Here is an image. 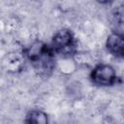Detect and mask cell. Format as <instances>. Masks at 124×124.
<instances>
[{
    "label": "cell",
    "instance_id": "8992f818",
    "mask_svg": "<svg viewBox=\"0 0 124 124\" xmlns=\"http://www.w3.org/2000/svg\"><path fill=\"white\" fill-rule=\"evenodd\" d=\"M25 124H48V115L46 111L39 109V108H33L29 110L24 118Z\"/></svg>",
    "mask_w": 124,
    "mask_h": 124
},
{
    "label": "cell",
    "instance_id": "5b68a950",
    "mask_svg": "<svg viewBox=\"0 0 124 124\" xmlns=\"http://www.w3.org/2000/svg\"><path fill=\"white\" fill-rule=\"evenodd\" d=\"M106 48L115 58H124V33L111 32L106 40Z\"/></svg>",
    "mask_w": 124,
    "mask_h": 124
},
{
    "label": "cell",
    "instance_id": "277c9868",
    "mask_svg": "<svg viewBox=\"0 0 124 124\" xmlns=\"http://www.w3.org/2000/svg\"><path fill=\"white\" fill-rule=\"evenodd\" d=\"M27 58L24 54L23 49L14 50L8 52L3 59V66L8 73L16 74L20 73L26 64Z\"/></svg>",
    "mask_w": 124,
    "mask_h": 124
},
{
    "label": "cell",
    "instance_id": "3957f363",
    "mask_svg": "<svg viewBox=\"0 0 124 124\" xmlns=\"http://www.w3.org/2000/svg\"><path fill=\"white\" fill-rule=\"evenodd\" d=\"M89 79L95 86L109 87L115 85L118 82L119 78L112 65L108 63H98L90 71Z\"/></svg>",
    "mask_w": 124,
    "mask_h": 124
},
{
    "label": "cell",
    "instance_id": "7a4b0ae2",
    "mask_svg": "<svg viewBox=\"0 0 124 124\" xmlns=\"http://www.w3.org/2000/svg\"><path fill=\"white\" fill-rule=\"evenodd\" d=\"M49 46L56 57L74 56L77 52V41L75 35L68 28H62L56 31L51 38Z\"/></svg>",
    "mask_w": 124,
    "mask_h": 124
},
{
    "label": "cell",
    "instance_id": "6da1fadb",
    "mask_svg": "<svg viewBox=\"0 0 124 124\" xmlns=\"http://www.w3.org/2000/svg\"><path fill=\"white\" fill-rule=\"evenodd\" d=\"M27 61L30 62L34 70L43 77L49 76L56 69V55L50 48L49 44L42 41H35L27 47L23 48Z\"/></svg>",
    "mask_w": 124,
    "mask_h": 124
},
{
    "label": "cell",
    "instance_id": "52a82bcc",
    "mask_svg": "<svg viewBox=\"0 0 124 124\" xmlns=\"http://www.w3.org/2000/svg\"><path fill=\"white\" fill-rule=\"evenodd\" d=\"M78 67L77 62L74 59V56L69 57H59L56 60V69H58L63 74H72L76 71Z\"/></svg>",
    "mask_w": 124,
    "mask_h": 124
}]
</instances>
